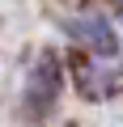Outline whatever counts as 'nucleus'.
I'll return each instance as SVG.
<instances>
[{
	"label": "nucleus",
	"instance_id": "f257e3e1",
	"mask_svg": "<svg viewBox=\"0 0 123 127\" xmlns=\"http://www.w3.org/2000/svg\"><path fill=\"white\" fill-rule=\"evenodd\" d=\"M68 30H72V38H77L85 51H93L98 59H115V55H119V34H115V26H110L106 17H81V21H72Z\"/></svg>",
	"mask_w": 123,
	"mask_h": 127
},
{
	"label": "nucleus",
	"instance_id": "f03ea898",
	"mask_svg": "<svg viewBox=\"0 0 123 127\" xmlns=\"http://www.w3.org/2000/svg\"><path fill=\"white\" fill-rule=\"evenodd\" d=\"M55 93H59V68H55L51 55H42L38 68H34V76H30V106L47 110V106L55 102Z\"/></svg>",
	"mask_w": 123,
	"mask_h": 127
},
{
	"label": "nucleus",
	"instance_id": "7ed1b4c3",
	"mask_svg": "<svg viewBox=\"0 0 123 127\" xmlns=\"http://www.w3.org/2000/svg\"><path fill=\"white\" fill-rule=\"evenodd\" d=\"M119 17H123V0H119Z\"/></svg>",
	"mask_w": 123,
	"mask_h": 127
}]
</instances>
